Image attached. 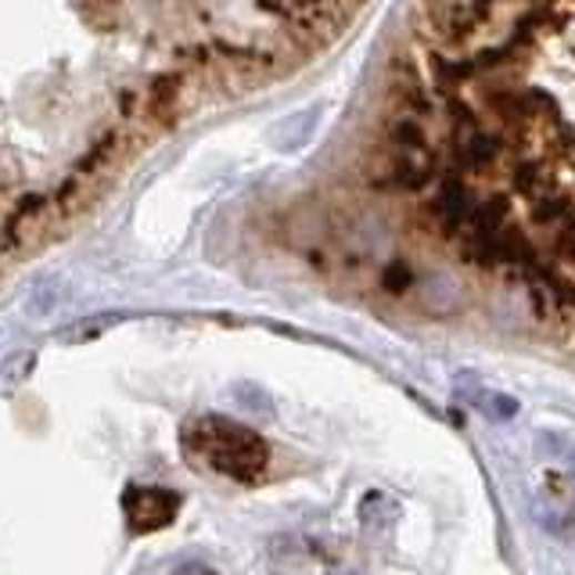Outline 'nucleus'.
Masks as SVG:
<instances>
[{
    "label": "nucleus",
    "instance_id": "f257e3e1",
    "mask_svg": "<svg viewBox=\"0 0 575 575\" xmlns=\"http://www.w3.org/2000/svg\"><path fill=\"white\" fill-rule=\"evenodd\" d=\"M184 450L188 457L241 482V486L260 482L270 467V446L263 443V435H255L252 428L216 414L191 421L184 428Z\"/></svg>",
    "mask_w": 575,
    "mask_h": 575
},
{
    "label": "nucleus",
    "instance_id": "f03ea898",
    "mask_svg": "<svg viewBox=\"0 0 575 575\" xmlns=\"http://www.w3.org/2000/svg\"><path fill=\"white\" fill-rule=\"evenodd\" d=\"M180 511V493L162 486H130L123 493V514L130 533H159Z\"/></svg>",
    "mask_w": 575,
    "mask_h": 575
},
{
    "label": "nucleus",
    "instance_id": "7ed1b4c3",
    "mask_svg": "<svg viewBox=\"0 0 575 575\" xmlns=\"http://www.w3.org/2000/svg\"><path fill=\"white\" fill-rule=\"evenodd\" d=\"M475 406H482V411H486L490 417H496V421H507V417L518 414V403H514L511 396H501V392H478Z\"/></svg>",
    "mask_w": 575,
    "mask_h": 575
},
{
    "label": "nucleus",
    "instance_id": "20e7f679",
    "mask_svg": "<svg viewBox=\"0 0 575 575\" xmlns=\"http://www.w3.org/2000/svg\"><path fill=\"white\" fill-rule=\"evenodd\" d=\"M173 575H216L209 565H202V562H188V565H180Z\"/></svg>",
    "mask_w": 575,
    "mask_h": 575
},
{
    "label": "nucleus",
    "instance_id": "39448f33",
    "mask_svg": "<svg viewBox=\"0 0 575 575\" xmlns=\"http://www.w3.org/2000/svg\"><path fill=\"white\" fill-rule=\"evenodd\" d=\"M572 482H575V461H572Z\"/></svg>",
    "mask_w": 575,
    "mask_h": 575
},
{
    "label": "nucleus",
    "instance_id": "423d86ee",
    "mask_svg": "<svg viewBox=\"0 0 575 575\" xmlns=\"http://www.w3.org/2000/svg\"><path fill=\"white\" fill-rule=\"evenodd\" d=\"M335 575H353V572H335Z\"/></svg>",
    "mask_w": 575,
    "mask_h": 575
}]
</instances>
